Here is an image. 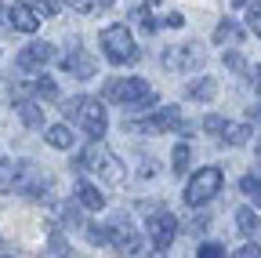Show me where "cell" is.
Segmentation results:
<instances>
[{"label":"cell","instance_id":"obj_1","mask_svg":"<svg viewBox=\"0 0 261 258\" xmlns=\"http://www.w3.org/2000/svg\"><path fill=\"white\" fill-rule=\"evenodd\" d=\"M102 99L123 106L127 113H142V109H152V106L160 102V95H156L142 77H120V80H109V84H106Z\"/></svg>","mask_w":261,"mask_h":258},{"label":"cell","instance_id":"obj_21","mask_svg":"<svg viewBox=\"0 0 261 258\" xmlns=\"http://www.w3.org/2000/svg\"><path fill=\"white\" fill-rule=\"evenodd\" d=\"M189 164H192V149H189L185 142H178V146H174V153H171V168H174L178 175H185V171H189Z\"/></svg>","mask_w":261,"mask_h":258},{"label":"cell","instance_id":"obj_30","mask_svg":"<svg viewBox=\"0 0 261 258\" xmlns=\"http://www.w3.org/2000/svg\"><path fill=\"white\" fill-rule=\"evenodd\" d=\"M29 4L37 8V15H47V18L58 15V0H29Z\"/></svg>","mask_w":261,"mask_h":258},{"label":"cell","instance_id":"obj_26","mask_svg":"<svg viewBox=\"0 0 261 258\" xmlns=\"http://www.w3.org/2000/svg\"><path fill=\"white\" fill-rule=\"evenodd\" d=\"M80 102H84V95H73V99H65V102H62V116L76 124V113H80Z\"/></svg>","mask_w":261,"mask_h":258},{"label":"cell","instance_id":"obj_5","mask_svg":"<svg viewBox=\"0 0 261 258\" xmlns=\"http://www.w3.org/2000/svg\"><path fill=\"white\" fill-rule=\"evenodd\" d=\"M203 62H207V51L200 44H171V48H163V69H171V73L200 69Z\"/></svg>","mask_w":261,"mask_h":258},{"label":"cell","instance_id":"obj_6","mask_svg":"<svg viewBox=\"0 0 261 258\" xmlns=\"http://www.w3.org/2000/svg\"><path fill=\"white\" fill-rule=\"evenodd\" d=\"M58 58V51H55V44H47V40H37V44H29V48H22L18 55H15V66L25 73V77H37L47 62H55Z\"/></svg>","mask_w":261,"mask_h":258},{"label":"cell","instance_id":"obj_24","mask_svg":"<svg viewBox=\"0 0 261 258\" xmlns=\"http://www.w3.org/2000/svg\"><path fill=\"white\" fill-rule=\"evenodd\" d=\"M62 225H69V229H80V225H84L76 204H62Z\"/></svg>","mask_w":261,"mask_h":258},{"label":"cell","instance_id":"obj_31","mask_svg":"<svg viewBox=\"0 0 261 258\" xmlns=\"http://www.w3.org/2000/svg\"><path fill=\"white\" fill-rule=\"evenodd\" d=\"M47 251H51V254H69V244H65V237H62V233H51Z\"/></svg>","mask_w":261,"mask_h":258},{"label":"cell","instance_id":"obj_19","mask_svg":"<svg viewBox=\"0 0 261 258\" xmlns=\"http://www.w3.org/2000/svg\"><path fill=\"white\" fill-rule=\"evenodd\" d=\"M240 189H243V197H247L254 207H261V175H254V171L243 175V178H240Z\"/></svg>","mask_w":261,"mask_h":258},{"label":"cell","instance_id":"obj_11","mask_svg":"<svg viewBox=\"0 0 261 258\" xmlns=\"http://www.w3.org/2000/svg\"><path fill=\"white\" fill-rule=\"evenodd\" d=\"M62 69H65V73H73L76 80H91L98 66H94V58H91V55H84L80 48H73L69 55L62 58Z\"/></svg>","mask_w":261,"mask_h":258},{"label":"cell","instance_id":"obj_39","mask_svg":"<svg viewBox=\"0 0 261 258\" xmlns=\"http://www.w3.org/2000/svg\"><path fill=\"white\" fill-rule=\"evenodd\" d=\"M109 4H113V0H98V8H109Z\"/></svg>","mask_w":261,"mask_h":258},{"label":"cell","instance_id":"obj_7","mask_svg":"<svg viewBox=\"0 0 261 258\" xmlns=\"http://www.w3.org/2000/svg\"><path fill=\"white\" fill-rule=\"evenodd\" d=\"M181 124H185V120H181V109H178V106H163V109H160V113H152V116H149L145 124H130V120H127L123 127H127V131L167 135V131H181Z\"/></svg>","mask_w":261,"mask_h":258},{"label":"cell","instance_id":"obj_16","mask_svg":"<svg viewBox=\"0 0 261 258\" xmlns=\"http://www.w3.org/2000/svg\"><path fill=\"white\" fill-rule=\"evenodd\" d=\"M44 138H47V146H55V149H73V131L65 124H51L47 131H44Z\"/></svg>","mask_w":261,"mask_h":258},{"label":"cell","instance_id":"obj_27","mask_svg":"<svg viewBox=\"0 0 261 258\" xmlns=\"http://www.w3.org/2000/svg\"><path fill=\"white\" fill-rule=\"evenodd\" d=\"M225 124H228L225 116H218V113H207V116H203V131H211V135H221V131H225Z\"/></svg>","mask_w":261,"mask_h":258},{"label":"cell","instance_id":"obj_20","mask_svg":"<svg viewBox=\"0 0 261 258\" xmlns=\"http://www.w3.org/2000/svg\"><path fill=\"white\" fill-rule=\"evenodd\" d=\"M18 168H22V164H15V160H0V193H11V189H15Z\"/></svg>","mask_w":261,"mask_h":258},{"label":"cell","instance_id":"obj_35","mask_svg":"<svg viewBox=\"0 0 261 258\" xmlns=\"http://www.w3.org/2000/svg\"><path fill=\"white\" fill-rule=\"evenodd\" d=\"M236 254H240V258H257V254H261V244H250V240H247Z\"/></svg>","mask_w":261,"mask_h":258},{"label":"cell","instance_id":"obj_8","mask_svg":"<svg viewBox=\"0 0 261 258\" xmlns=\"http://www.w3.org/2000/svg\"><path fill=\"white\" fill-rule=\"evenodd\" d=\"M76 124L84 127L91 138H102L106 127H109V116H106L102 99H84V102H80V113H76Z\"/></svg>","mask_w":261,"mask_h":258},{"label":"cell","instance_id":"obj_12","mask_svg":"<svg viewBox=\"0 0 261 258\" xmlns=\"http://www.w3.org/2000/svg\"><path fill=\"white\" fill-rule=\"evenodd\" d=\"M8 18H11V26L18 29V33H37V29H40V15H37L33 4H15L8 11Z\"/></svg>","mask_w":261,"mask_h":258},{"label":"cell","instance_id":"obj_15","mask_svg":"<svg viewBox=\"0 0 261 258\" xmlns=\"http://www.w3.org/2000/svg\"><path fill=\"white\" fill-rule=\"evenodd\" d=\"M189 99H192V102H211V99H218V77H200L196 84H189Z\"/></svg>","mask_w":261,"mask_h":258},{"label":"cell","instance_id":"obj_25","mask_svg":"<svg viewBox=\"0 0 261 258\" xmlns=\"http://www.w3.org/2000/svg\"><path fill=\"white\" fill-rule=\"evenodd\" d=\"M87 240H91L94 247H102V244H113V240H109V229H106V225H87Z\"/></svg>","mask_w":261,"mask_h":258},{"label":"cell","instance_id":"obj_13","mask_svg":"<svg viewBox=\"0 0 261 258\" xmlns=\"http://www.w3.org/2000/svg\"><path fill=\"white\" fill-rule=\"evenodd\" d=\"M247 37V29L236 22V18H221L218 26H214V44L218 48H225V44H240Z\"/></svg>","mask_w":261,"mask_h":258},{"label":"cell","instance_id":"obj_9","mask_svg":"<svg viewBox=\"0 0 261 258\" xmlns=\"http://www.w3.org/2000/svg\"><path fill=\"white\" fill-rule=\"evenodd\" d=\"M174 237H178V218L171 211H156L149 218V240H152V247L163 254V251L174 244Z\"/></svg>","mask_w":261,"mask_h":258},{"label":"cell","instance_id":"obj_4","mask_svg":"<svg viewBox=\"0 0 261 258\" xmlns=\"http://www.w3.org/2000/svg\"><path fill=\"white\" fill-rule=\"evenodd\" d=\"M102 51L109 62H116V66H130V62H138V48L135 40H130V29L127 26H106L102 29Z\"/></svg>","mask_w":261,"mask_h":258},{"label":"cell","instance_id":"obj_32","mask_svg":"<svg viewBox=\"0 0 261 258\" xmlns=\"http://www.w3.org/2000/svg\"><path fill=\"white\" fill-rule=\"evenodd\" d=\"M73 11H80V15H91V11H98V0H65Z\"/></svg>","mask_w":261,"mask_h":258},{"label":"cell","instance_id":"obj_23","mask_svg":"<svg viewBox=\"0 0 261 258\" xmlns=\"http://www.w3.org/2000/svg\"><path fill=\"white\" fill-rule=\"evenodd\" d=\"M33 91H37L40 99H47V102H51V99H58V84H55L51 77H40V80H33Z\"/></svg>","mask_w":261,"mask_h":258},{"label":"cell","instance_id":"obj_38","mask_svg":"<svg viewBox=\"0 0 261 258\" xmlns=\"http://www.w3.org/2000/svg\"><path fill=\"white\" fill-rule=\"evenodd\" d=\"M243 4H250V0H232V8H243Z\"/></svg>","mask_w":261,"mask_h":258},{"label":"cell","instance_id":"obj_36","mask_svg":"<svg viewBox=\"0 0 261 258\" xmlns=\"http://www.w3.org/2000/svg\"><path fill=\"white\" fill-rule=\"evenodd\" d=\"M163 22H167L171 29H181V26H185V18H181V11H171L167 18H163Z\"/></svg>","mask_w":261,"mask_h":258},{"label":"cell","instance_id":"obj_18","mask_svg":"<svg viewBox=\"0 0 261 258\" xmlns=\"http://www.w3.org/2000/svg\"><path fill=\"white\" fill-rule=\"evenodd\" d=\"M250 124H225V131H221V138L228 142V146H247L250 142Z\"/></svg>","mask_w":261,"mask_h":258},{"label":"cell","instance_id":"obj_28","mask_svg":"<svg viewBox=\"0 0 261 258\" xmlns=\"http://www.w3.org/2000/svg\"><path fill=\"white\" fill-rule=\"evenodd\" d=\"M247 22L254 29V37H261V0H254V4L247 8Z\"/></svg>","mask_w":261,"mask_h":258},{"label":"cell","instance_id":"obj_34","mask_svg":"<svg viewBox=\"0 0 261 258\" xmlns=\"http://www.w3.org/2000/svg\"><path fill=\"white\" fill-rule=\"evenodd\" d=\"M207 225H211V218H207V215H200V218H192V225H185V229L200 237V233H207Z\"/></svg>","mask_w":261,"mask_h":258},{"label":"cell","instance_id":"obj_3","mask_svg":"<svg viewBox=\"0 0 261 258\" xmlns=\"http://www.w3.org/2000/svg\"><path fill=\"white\" fill-rule=\"evenodd\" d=\"M221 182H225L221 168H200V171L189 178V185H185L181 197H185V204H189V207H203V204H211V200L218 197Z\"/></svg>","mask_w":261,"mask_h":258},{"label":"cell","instance_id":"obj_2","mask_svg":"<svg viewBox=\"0 0 261 258\" xmlns=\"http://www.w3.org/2000/svg\"><path fill=\"white\" fill-rule=\"evenodd\" d=\"M84 168H91V171H98V175H102L109 185H120L123 178H127V171H123V164H120V160L109 153V146L106 142H91L80 156H76V171H84Z\"/></svg>","mask_w":261,"mask_h":258},{"label":"cell","instance_id":"obj_33","mask_svg":"<svg viewBox=\"0 0 261 258\" xmlns=\"http://www.w3.org/2000/svg\"><path fill=\"white\" fill-rule=\"evenodd\" d=\"M200 258H218V254H225V247L221 244H200V251H196Z\"/></svg>","mask_w":261,"mask_h":258},{"label":"cell","instance_id":"obj_29","mask_svg":"<svg viewBox=\"0 0 261 258\" xmlns=\"http://www.w3.org/2000/svg\"><path fill=\"white\" fill-rule=\"evenodd\" d=\"M225 66L247 77V62H243V55H240V51H225Z\"/></svg>","mask_w":261,"mask_h":258},{"label":"cell","instance_id":"obj_22","mask_svg":"<svg viewBox=\"0 0 261 258\" xmlns=\"http://www.w3.org/2000/svg\"><path fill=\"white\" fill-rule=\"evenodd\" d=\"M257 225H261V222H257V215H254V211H247V207H240V211H236V229H240L243 237H247V233H257Z\"/></svg>","mask_w":261,"mask_h":258},{"label":"cell","instance_id":"obj_10","mask_svg":"<svg viewBox=\"0 0 261 258\" xmlns=\"http://www.w3.org/2000/svg\"><path fill=\"white\" fill-rule=\"evenodd\" d=\"M109 240L116 244L120 254H142V237L130 229V222H127L123 215L113 218V225H109Z\"/></svg>","mask_w":261,"mask_h":258},{"label":"cell","instance_id":"obj_14","mask_svg":"<svg viewBox=\"0 0 261 258\" xmlns=\"http://www.w3.org/2000/svg\"><path fill=\"white\" fill-rule=\"evenodd\" d=\"M76 204L80 207H87V211H102V204H106V193L98 189V185H91V182H76Z\"/></svg>","mask_w":261,"mask_h":258},{"label":"cell","instance_id":"obj_17","mask_svg":"<svg viewBox=\"0 0 261 258\" xmlns=\"http://www.w3.org/2000/svg\"><path fill=\"white\" fill-rule=\"evenodd\" d=\"M15 113H18V120H22L25 127H44V109H40L37 102H25V99H22V102L15 106Z\"/></svg>","mask_w":261,"mask_h":258},{"label":"cell","instance_id":"obj_37","mask_svg":"<svg viewBox=\"0 0 261 258\" xmlns=\"http://www.w3.org/2000/svg\"><path fill=\"white\" fill-rule=\"evenodd\" d=\"M250 84H254V91L261 95V66H254V77H250Z\"/></svg>","mask_w":261,"mask_h":258}]
</instances>
